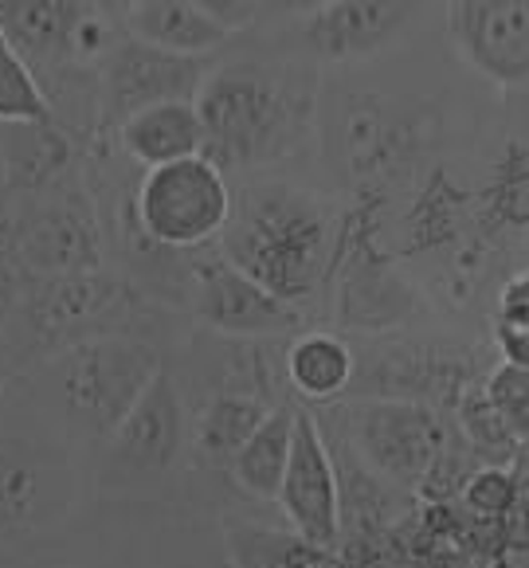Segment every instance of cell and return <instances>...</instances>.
<instances>
[{"label":"cell","instance_id":"1","mask_svg":"<svg viewBox=\"0 0 529 568\" xmlns=\"http://www.w3.org/2000/svg\"><path fill=\"white\" fill-rule=\"evenodd\" d=\"M318 419L322 432L353 459H362L373 475L420 501L459 498L462 483L482 467L459 424L420 400L357 396L329 404V416Z\"/></svg>","mask_w":529,"mask_h":568},{"label":"cell","instance_id":"2","mask_svg":"<svg viewBox=\"0 0 529 568\" xmlns=\"http://www.w3.org/2000/svg\"><path fill=\"white\" fill-rule=\"evenodd\" d=\"M337 235L342 220L326 201L286 181H263L232 204L216 243L224 260L303 310L334 275Z\"/></svg>","mask_w":529,"mask_h":568},{"label":"cell","instance_id":"3","mask_svg":"<svg viewBox=\"0 0 529 568\" xmlns=\"http://www.w3.org/2000/svg\"><path fill=\"white\" fill-rule=\"evenodd\" d=\"M165 368L157 345L134 334H102L43 357L35 400L71 447H99L130 416Z\"/></svg>","mask_w":529,"mask_h":568},{"label":"cell","instance_id":"4","mask_svg":"<svg viewBox=\"0 0 529 568\" xmlns=\"http://www.w3.org/2000/svg\"><path fill=\"white\" fill-rule=\"evenodd\" d=\"M204 122V158L220 169H252L283 158L311 122V99L263 63L212 68L196 94Z\"/></svg>","mask_w":529,"mask_h":568},{"label":"cell","instance_id":"5","mask_svg":"<svg viewBox=\"0 0 529 568\" xmlns=\"http://www.w3.org/2000/svg\"><path fill=\"white\" fill-rule=\"evenodd\" d=\"M193 459V412L173 368H161L130 416L94 447V483L118 501H150Z\"/></svg>","mask_w":529,"mask_h":568},{"label":"cell","instance_id":"6","mask_svg":"<svg viewBox=\"0 0 529 568\" xmlns=\"http://www.w3.org/2000/svg\"><path fill=\"white\" fill-rule=\"evenodd\" d=\"M75 447L55 427H4L0 432V545L51 534L79 506Z\"/></svg>","mask_w":529,"mask_h":568},{"label":"cell","instance_id":"7","mask_svg":"<svg viewBox=\"0 0 529 568\" xmlns=\"http://www.w3.org/2000/svg\"><path fill=\"white\" fill-rule=\"evenodd\" d=\"M232 204L235 196L227 189V173L216 161L196 153V158L145 169L130 212L142 240L153 247L201 251L220 240Z\"/></svg>","mask_w":529,"mask_h":568},{"label":"cell","instance_id":"8","mask_svg":"<svg viewBox=\"0 0 529 568\" xmlns=\"http://www.w3.org/2000/svg\"><path fill=\"white\" fill-rule=\"evenodd\" d=\"M138 314L142 298L134 286L106 275L102 267L35 278L24 298L28 337L43 357L102 334H130Z\"/></svg>","mask_w":529,"mask_h":568},{"label":"cell","instance_id":"9","mask_svg":"<svg viewBox=\"0 0 529 568\" xmlns=\"http://www.w3.org/2000/svg\"><path fill=\"white\" fill-rule=\"evenodd\" d=\"M353 357H357V373L345 400L380 396V400H420L439 412H455L459 396L487 376V368L470 353H462V345H431L416 337L408 342L380 337L365 349L353 345Z\"/></svg>","mask_w":529,"mask_h":568},{"label":"cell","instance_id":"10","mask_svg":"<svg viewBox=\"0 0 529 568\" xmlns=\"http://www.w3.org/2000/svg\"><path fill=\"white\" fill-rule=\"evenodd\" d=\"M9 260L32 278L99 271V216L75 181H55L43 193L24 196V209L9 224Z\"/></svg>","mask_w":529,"mask_h":568},{"label":"cell","instance_id":"11","mask_svg":"<svg viewBox=\"0 0 529 568\" xmlns=\"http://www.w3.org/2000/svg\"><path fill=\"white\" fill-rule=\"evenodd\" d=\"M416 130L408 114L388 106L373 91H342L322 118V150L326 165L349 189L373 193L380 176L396 173L416 145Z\"/></svg>","mask_w":529,"mask_h":568},{"label":"cell","instance_id":"12","mask_svg":"<svg viewBox=\"0 0 529 568\" xmlns=\"http://www.w3.org/2000/svg\"><path fill=\"white\" fill-rule=\"evenodd\" d=\"M373 235H377V227H373V201H365L345 216L342 235H337V260L334 275H329L337 278L334 322L345 329L385 334V329L408 322V314L420 310V298L396 275L393 260L380 255Z\"/></svg>","mask_w":529,"mask_h":568},{"label":"cell","instance_id":"13","mask_svg":"<svg viewBox=\"0 0 529 568\" xmlns=\"http://www.w3.org/2000/svg\"><path fill=\"white\" fill-rule=\"evenodd\" d=\"M208 71L204 55H176L138 36H118L99 63V130H118L138 110L157 102L196 99Z\"/></svg>","mask_w":529,"mask_h":568},{"label":"cell","instance_id":"14","mask_svg":"<svg viewBox=\"0 0 529 568\" xmlns=\"http://www.w3.org/2000/svg\"><path fill=\"white\" fill-rule=\"evenodd\" d=\"M193 306L196 322L224 337H244V342H260V337H278L298 329L303 310L271 294L267 286L255 283L247 271H240L232 260H224L220 251L212 255H196L193 267Z\"/></svg>","mask_w":529,"mask_h":568},{"label":"cell","instance_id":"15","mask_svg":"<svg viewBox=\"0 0 529 568\" xmlns=\"http://www.w3.org/2000/svg\"><path fill=\"white\" fill-rule=\"evenodd\" d=\"M278 510L294 534L311 537L318 545L342 549V486H337V463L329 439L322 432L318 412L298 408L294 419V447L286 463Z\"/></svg>","mask_w":529,"mask_h":568},{"label":"cell","instance_id":"16","mask_svg":"<svg viewBox=\"0 0 529 568\" xmlns=\"http://www.w3.org/2000/svg\"><path fill=\"white\" fill-rule=\"evenodd\" d=\"M447 36L482 79L529 83V0H447Z\"/></svg>","mask_w":529,"mask_h":568},{"label":"cell","instance_id":"17","mask_svg":"<svg viewBox=\"0 0 529 568\" xmlns=\"http://www.w3.org/2000/svg\"><path fill=\"white\" fill-rule=\"evenodd\" d=\"M431 0H326L303 24V43L318 59L349 63L388 48Z\"/></svg>","mask_w":529,"mask_h":568},{"label":"cell","instance_id":"18","mask_svg":"<svg viewBox=\"0 0 529 568\" xmlns=\"http://www.w3.org/2000/svg\"><path fill=\"white\" fill-rule=\"evenodd\" d=\"M99 4L91 0H0V28L28 68H79L75 36Z\"/></svg>","mask_w":529,"mask_h":568},{"label":"cell","instance_id":"19","mask_svg":"<svg viewBox=\"0 0 529 568\" xmlns=\"http://www.w3.org/2000/svg\"><path fill=\"white\" fill-rule=\"evenodd\" d=\"M220 545H224L227 568H353L345 549L318 545L294 534L291 526L278 529L240 514L220 518Z\"/></svg>","mask_w":529,"mask_h":568},{"label":"cell","instance_id":"20","mask_svg":"<svg viewBox=\"0 0 529 568\" xmlns=\"http://www.w3.org/2000/svg\"><path fill=\"white\" fill-rule=\"evenodd\" d=\"M357 357L353 342L334 329H306L283 349V376L298 400L306 404H337L349 396Z\"/></svg>","mask_w":529,"mask_h":568},{"label":"cell","instance_id":"21","mask_svg":"<svg viewBox=\"0 0 529 568\" xmlns=\"http://www.w3.org/2000/svg\"><path fill=\"white\" fill-rule=\"evenodd\" d=\"M118 145L130 161H138L142 169L169 165V161L196 158L204 153V122L196 99L185 102H157L150 110H138L134 118L114 130Z\"/></svg>","mask_w":529,"mask_h":568},{"label":"cell","instance_id":"22","mask_svg":"<svg viewBox=\"0 0 529 568\" xmlns=\"http://www.w3.org/2000/svg\"><path fill=\"white\" fill-rule=\"evenodd\" d=\"M283 404V400H278ZM275 404L255 388H220L193 412V459L208 470H227L235 452L255 435Z\"/></svg>","mask_w":529,"mask_h":568},{"label":"cell","instance_id":"23","mask_svg":"<svg viewBox=\"0 0 529 568\" xmlns=\"http://www.w3.org/2000/svg\"><path fill=\"white\" fill-rule=\"evenodd\" d=\"M71 138L63 125L51 122H20L0 125V161H4V193L32 196L63 181L71 165Z\"/></svg>","mask_w":529,"mask_h":568},{"label":"cell","instance_id":"24","mask_svg":"<svg viewBox=\"0 0 529 568\" xmlns=\"http://www.w3.org/2000/svg\"><path fill=\"white\" fill-rule=\"evenodd\" d=\"M294 419H298V404H275L271 416L255 427V435L247 439L235 459L227 463L224 478L252 501H278L283 490V475L286 463H291V447H294Z\"/></svg>","mask_w":529,"mask_h":568},{"label":"cell","instance_id":"25","mask_svg":"<svg viewBox=\"0 0 529 568\" xmlns=\"http://www.w3.org/2000/svg\"><path fill=\"white\" fill-rule=\"evenodd\" d=\"M470 212H475V196L447 169H431L404 212V251L431 255V251L451 247L467 232Z\"/></svg>","mask_w":529,"mask_h":568},{"label":"cell","instance_id":"26","mask_svg":"<svg viewBox=\"0 0 529 568\" xmlns=\"http://www.w3.org/2000/svg\"><path fill=\"white\" fill-rule=\"evenodd\" d=\"M126 32L176 55H208L232 36L189 0H142L126 17Z\"/></svg>","mask_w":529,"mask_h":568},{"label":"cell","instance_id":"27","mask_svg":"<svg viewBox=\"0 0 529 568\" xmlns=\"http://www.w3.org/2000/svg\"><path fill=\"white\" fill-rule=\"evenodd\" d=\"M529 216V150L510 142L490 165L487 184L475 196V224L482 235H506L526 227Z\"/></svg>","mask_w":529,"mask_h":568},{"label":"cell","instance_id":"28","mask_svg":"<svg viewBox=\"0 0 529 568\" xmlns=\"http://www.w3.org/2000/svg\"><path fill=\"white\" fill-rule=\"evenodd\" d=\"M487 381V376H482ZM475 381L467 393L455 404V424H459L462 439L470 444V452L479 455L482 463H498V467H513L521 452V435L506 424L502 412L490 404L487 385Z\"/></svg>","mask_w":529,"mask_h":568},{"label":"cell","instance_id":"29","mask_svg":"<svg viewBox=\"0 0 529 568\" xmlns=\"http://www.w3.org/2000/svg\"><path fill=\"white\" fill-rule=\"evenodd\" d=\"M51 118H55V106L35 71L12 48L0 51V125L51 122Z\"/></svg>","mask_w":529,"mask_h":568},{"label":"cell","instance_id":"30","mask_svg":"<svg viewBox=\"0 0 529 568\" xmlns=\"http://www.w3.org/2000/svg\"><path fill=\"white\" fill-rule=\"evenodd\" d=\"M169 521L161 514H153L150 521V534L134 529L130 541H110L91 549L87 557H75L68 568H176L173 565V552H169Z\"/></svg>","mask_w":529,"mask_h":568},{"label":"cell","instance_id":"31","mask_svg":"<svg viewBox=\"0 0 529 568\" xmlns=\"http://www.w3.org/2000/svg\"><path fill=\"white\" fill-rule=\"evenodd\" d=\"M518 498H521L518 475H513V467H498V463H482L459 490V506L482 521H502L518 506Z\"/></svg>","mask_w":529,"mask_h":568},{"label":"cell","instance_id":"32","mask_svg":"<svg viewBox=\"0 0 529 568\" xmlns=\"http://www.w3.org/2000/svg\"><path fill=\"white\" fill-rule=\"evenodd\" d=\"M487 396L498 412L506 416V424L521 435V444L529 439V368H518V365H498L487 373Z\"/></svg>","mask_w":529,"mask_h":568},{"label":"cell","instance_id":"33","mask_svg":"<svg viewBox=\"0 0 529 568\" xmlns=\"http://www.w3.org/2000/svg\"><path fill=\"white\" fill-rule=\"evenodd\" d=\"M498 322L502 326H521L529 329V271L513 275L498 294Z\"/></svg>","mask_w":529,"mask_h":568},{"label":"cell","instance_id":"34","mask_svg":"<svg viewBox=\"0 0 529 568\" xmlns=\"http://www.w3.org/2000/svg\"><path fill=\"white\" fill-rule=\"evenodd\" d=\"M193 9H201L204 17H212L216 24H224L227 32H240L252 20V0H189Z\"/></svg>","mask_w":529,"mask_h":568},{"label":"cell","instance_id":"35","mask_svg":"<svg viewBox=\"0 0 529 568\" xmlns=\"http://www.w3.org/2000/svg\"><path fill=\"white\" fill-rule=\"evenodd\" d=\"M495 345L502 353L506 365H518V368H529V329L521 326H495Z\"/></svg>","mask_w":529,"mask_h":568},{"label":"cell","instance_id":"36","mask_svg":"<svg viewBox=\"0 0 529 568\" xmlns=\"http://www.w3.org/2000/svg\"><path fill=\"white\" fill-rule=\"evenodd\" d=\"M20 302V278H17V263L9 255H0V337L9 329L12 314H17Z\"/></svg>","mask_w":529,"mask_h":568},{"label":"cell","instance_id":"37","mask_svg":"<svg viewBox=\"0 0 529 568\" xmlns=\"http://www.w3.org/2000/svg\"><path fill=\"white\" fill-rule=\"evenodd\" d=\"M94 4H99L102 17H110V20H126L130 12H134L138 4H142V0H94Z\"/></svg>","mask_w":529,"mask_h":568},{"label":"cell","instance_id":"38","mask_svg":"<svg viewBox=\"0 0 529 568\" xmlns=\"http://www.w3.org/2000/svg\"><path fill=\"white\" fill-rule=\"evenodd\" d=\"M487 568H529V549H502Z\"/></svg>","mask_w":529,"mask_h":568},{"label":"cell","instance_id":"39","mask_svg":"<svg viewBox=\"0 0 529 568\" xmlns=\"http://www.w3.org/2000/svg\"><path fill=\"white\" fill-rule=\"evenodd\" d=\"M513 475H518L521 490H526V494H529V439H526V444H521L518 459H513Z\"/></svg>","mask_w":529,"mask_h":568},{"label":"cell","instance_id":"40","mask_svg":"<svg viewBox=\"0 0 529 568\" xmlns=\"http://www.w3.org/2000/svg\"><path fill=\"white\" fill-rule=\"evenodd\" d=\"M291 4H298V9H318V4H326V0H291Z\"/></svg>","mask_w":529,"mask_h":568},{"label":"cell","instance_id":"41","mask_svg":"<svg viewBox=\"0 0 529 568\" xmlns=\"http://www.w3.org/2000/svg\"><path fill=\"white\" fill-rule=\"evenodd\" d=\"M0 51H9V40H4V28H0Z\"/></svg>","mask_w":529,"mask_h":568},{"label":"cell","instance_id":"42","mask_svg":"<svg viewBox=\"0 0 529 568\" xmlns=\"http://www.w3.org/2000/svg\"><path fill=\"white\" fill-rule=\"evenodd\" d=\"M0 189H4V161H0Z\"/></svg>","mask_w":529,"mask_h":568},{"label":"cell","instance_id":"43","mask_svg":"<svg viewBox=\"0 0 529 568\" xmlns=\"http://www.w3.org/2000/svg\"><path fill=\"white\" fill-rule=\"evenodd\" d=\"M475 568H487V565H475Z\"/></svg>","mask_w":529,"mask_h":568}]
</instances>
